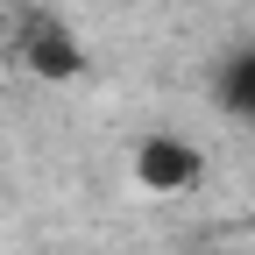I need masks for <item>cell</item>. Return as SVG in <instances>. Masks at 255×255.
<instances>
[{
  "label": "cell",
  "instance_id": "6da1fadb",
  "mask_svg": "<svg viewBox=\"0 0 255 255\" xmlns=\"http://www.w3.org/2000/svg\"><path fill=\"white\" fill-rule=\"evenodd\" d=\"M199 177H206V156L191 142H177V135H142L135 142V184L142 191L170 199V191H191Z\"/></svg>",
  "mask_w": 255,
  "mask_h": 255
},
{
  "label": "cell",
  "instance_id": "7a4b0ae2",
  "mask_svg": "<svg viewBox=\"0 0 255 255\" xmlns=\"http://www.w3.org/2000/svg\"><path fill=\"white\" fill-rule=\"evenodd\" d=\"M220 107H227L234 121L255 128V43L227 57V71H220Z\"/></svg>",
  "mask_w": 255,
  "mask_h": 255
},
{
  "label": "cell",
  "instance_id": "3957f363",
  "mask_svg": "<svg viewBox=\"0 0 255 255\" xmlns=\"http://www.w3.org/2000/svg\"><path fill=\"white\" fill-rule=\"evenodd\" d=\"M28 64H36L43 78H78V43H64L57 28H36V36H28Z\"/></svg>",
  "mask_w": 255,
  "mask_h": 255
}]
</instances>
